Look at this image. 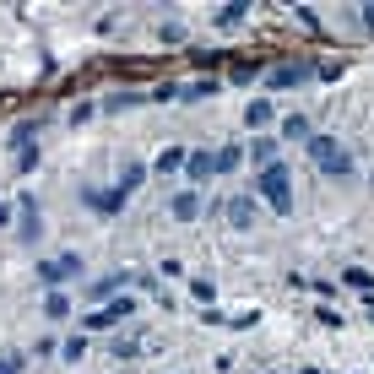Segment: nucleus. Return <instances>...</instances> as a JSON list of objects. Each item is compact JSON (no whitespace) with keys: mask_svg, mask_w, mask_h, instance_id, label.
I'll return each instance as SVG.
<instances>
[{"mask_svg":"<svg viewBox=\"0 0 374 374\" xmlns=\"http://www.w3.org/2000/svg\"><path fill=\"white\" fill-rule=\"evenodd\" d=\"M310 152H314V163L326 168V174L353 179V158H347V146H342V141H331V136H310Z\"/></svg>","mask_w":374,"mask_h":374,"instance_id":"nucleus-1","label":"nucleus"},{"mask_svg":"<svg viewBox=\"0 0 374 374\" xmlns=\"http://www.w3.org/2000/svg\"><path fill=\"white\" fill-rule=\"evenodd\" d=\"M261 190H266V201H271L277 212H288V207H293V174H288V163L261 168Z\"/></svg>","mask_w":374,"mask_h":374,"instance_id":"nucleus-2","label":"nucleus"},{"mask_svg":"<svg viewBox=\"0 0 374 374\" xmlns=\"http://www.w3.org/2000/svg\"><path fill=\"white\" fill-rule=\"evenodd\" d=\"M130 310H136L130 298H114V304H104L98 314H87V331H109V326H120V320H125Z\"/></svg>","mask_w":374,"mask_h":374,"instance_id":"nucleus-3","label":"nucleus"},{"mask_svg":"<svg viewBox=\"0 0 374 374\" xmlns=\"http://www.w3.org/2000/svg\"><path fill=\"white\" fill-rule=\"evenodd\" d=\"M76 271H82V255H60V261H43L39 277L43 282H65V277H76Z\"/></svg>","mask_w":374,"mask_h":374,"instance_id":"nucleus-4","label":"nucleus"},{"mask_svg":"<svg viewBox=\"0 0 374 374\" xmlns=\"http://www.w3.org/2000/svg\"><path fill=\"white\" fill-rule=\"evenodd\" d=\"M185 174H190V179H195V185H207L212 174H217V158H212V152H190Z\"/></svg>","mask_w":374,"mask_h":374,"instance_id":"nucleus-5","label":"nucleus"},{"mask_svg":"<svg viewBox=\"0 0 374 374\" xmlns=\"http://www.w3.org/2000/svg\"><path fill=\"white\" fill-rule=\"evenodd\" d=\"M228 223L233 228H249V223H255V201H249V195H233L228 201Z\"/></svg>","mask_w":374,"mask_h":374,"instance_id":"nucleus-6","label":"nucleus"},{"mask_svg":"<svg viewBox=\"0 0 374 374\" xmlns=\"http://www.w3.org/2000/svg\"><path fill=\"white\" fill-rule=\"evenodd\" d=\"M174 217H179V223H195V217H201V195H195V190L174 195Z\"/></svg>","mask_w":374,"mask_h":374,"instance_id":"nucleus-7","label":"nucleus"},{"mask_svg":"<svg viewBox=\"0 0 374 374\" xmlns=\"http://www.w3.org/2000/svg\"><path fill=\"white\" fill-rule=\"evenodd\" d=\"M87 201H92L98 212H120L125 207V190H87Z\"/></svg>","mask_w":374,"mask_h":374,"instance_id":"nucleus-8","label":"nucleus"},{"mask_svg":"<svg viewBox=\"0 0 374 374\" xmlns=\"http://www.w3.org/2000/svg\"><path fill=\"white\" fill-rule=\"evenodd\" d=\"M282 141H310V120L304 114H288L282 120Z\"/></svg>","mask_w":374,"mask_h":374,"instance_id":"nucleus-9","label":"nucleus"},{"mask_svg":"<svg viewBox=\"0 0 374 374\" xmlns=\"http://www.w3.org/2000/svg\"><path fill=\"white\" fill-rule=\"evenodd\" d=\"M17 223H22V228H17L22 239H39V233H43L39 228V207H33V201H22V217H17Z\"/></svg>","mask_w":374,"mask_h":374,"instance_id":"nucleus-10","label":"nucleus"},{"mask_svg":"<svg viewBox=\"0 0 374 374\" xmlns=\"http://www.w3.org/2000/svg\"><path fill=\"white\" fill-rule=\"evenodd\" d=\"M304 76H310L304 65H277L271 71V87H293V82H304Z\"/></svg>","mask_w":374,"mask_h":374,"instance_id":"nucleus-11","label":"nucleus"},{"mask_svg":"<svg viewBox=\"0 0 374 374\" xmlns=\"http://www.w3.org/2000/svg\"><path fill=\"white\" fill-rule=\"evenodd\" d=\"M43 314H49V320H71V298H65V293H49V298H43Z\"/></svg>","mask_w":374,"mask_h":374,"instance_id":"nucleus-12","label":"nucleus"},{"mask_svg":"<svg viewBox=\"0 0 374 374\" xmlns=\"http://www.w3.org/2000/svg\"><path fill=\"white\" fill-rule=\"evenodd\" d=\"M249 152H255V163H261V168H271V163H277V141H255Z\"/></svg>","mask_w":374,"mask_h":374,"instance_id":"nucleus-13","label":"nucleus"},{"mask_svg":"<svg viewBox=\"0 0 374 374\" xmlns=\"http://www.w3.org/2000/svg\"><path fill=\"white\" fill-rule=\"evenodd\" d=\"M190 163V158H185V152H179V146H174V152H163V158H158V168H163V174H174V168H185Z\"/></svg>","mask_w":374,"mask_h":374,"instance_id":"nucleus-14","label":"nucleus"},{"mask_svg":"<svg viewBox=\"0 0 374 374\" xmlns=\"http://www.w3.org/2000/svg\"><path fill=\"white\" fill-rule=\"evenodd\" d=\"M347 282H353L358 293H369V288H374V277H369V271H363V266H347Z\"/></svg>","mask_w":374,"mask_h":374,"instance_id":"nucleus-15","label":"nucleus"},{"mask_svg":"<svg viewBox=\"0 0 374 374\" xmlns=\"http://www.w3.org/2000/svg\"><path fill=\"white\" fill-rule=\"evenodd\" d=\"M141 179H146V168H141V163H130V168H125V185H120V190H125V195H130V190L141 185Z\"/></svg>","mask_w":374,"mask_h":374,"instance_id":"nucleus-16","label":"nucleus"},{"mask_svg":"<svg viewBox=\"0 0 374 374\" xmlns=\"http://www.w3.org/2000/svg\"><path fill=\"white\" fill-rule=\"evenodd\" d=\"M244 11H249V6H223V17H217V22H223V27H239V22H244Z\"/></svg>","mask_w":374,"mask_h":374,"instance_id":"nucleus-17","label":"nucleus"},{"mask_svg":"<svg viewBox=\"0 0 374 374\" xmlns=\"http://www.w3.org/2000/svg\"><path fill=\"white\" fill-rule=\"evenodd\" d=\"M271 120V104L266 98H261V104H249V125H266Z\"/></svg>","mask_w":374,"mask_h":374,"instance_id":"nucleus-18","label":"nucleus"},{"mask_svg":"<svg viewBox=\"0 0 374 374\" xmlns=\"http://www.w3.org/2000/svg\"><path fill=\"white\" fill-rule=\"evenodd\" d=\"M233 163H239V146H223V152H217V168H223V174H228Z\"/></svg>","mask_w":374,"mask_h":374,"instance_id":"nucleus-19","label":"nucleus"},{"mask_svg":"<svg viewBox=\"0 0 374 374\" xmlns=\"http://www.w3.org/2000/svg\"><path fill=\"white\" fill-rule=\"evenodd\" d=\"M185 92H190V98H207V92H217V82H212V76H207V82H190Z\"/></svg>","mask_w":374,"mask_h":374,"instance_id":"nucleus-20","label":"nucleus"},{"mask_svg":"<svg viewBox=\"0 0 374 374\" xmlns=\"http://www.w3.org/2000/svg\"><path fill=\"white\" fill-rule=\"evenodd\" d=\"M120 282H125V271H114V277H104V282H98V288H92V293L104 298V293H114V288H120Z\"/></svg>","mask_w":374,"mask_h":374,"instance_id":"nucleus-21","label":"nucleus"}]
</instances>
